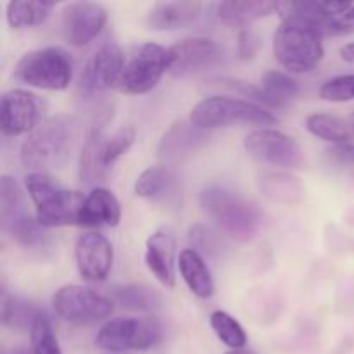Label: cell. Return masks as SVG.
<instances>
[{"label": "cell", "instance_id": "6da1fadb", "mask_svg": "<svg viewBox=\"0 0 354 354\" xmlns=\"http://www.w3.org/2000/svg\"><path fill=\"white\" fill-rule=\"evenodd\" d=\"M199 204L204 214L230 239L251 242L263 225L261 211L241 194L221 185H209L201 192Z\"/></svg>", "mask_w": 354, "mask_h": 354}, {"label": "cell", "instance_id": "7a4b0ae2", "mask_svg": "<svg viewBox=\"0 0 354 354\" xmlns=\"http://www.w3.org/2000/svg\"><path fill=\"white\" fill-rule=\"evenodd\" d=\"M76 133L75 118L68 114L44 121L21 145V162L31 173H47V169L57 168L71 154Z\"/></svg>", "mask_w": 354, "mask_h": 354}, {"label": "cell", "instance_id": "3957f363", "mask_svg": "<svg viewBox=\"0 0 354 354\" xmlns=\"http://www.w3.org/2000/svg\"><path fill=\"white\" fill-rule=\"evenodd\" d=\"M24 187L37 207L35 218L44 228L80 225L85 197L76 190L62 187L48 173H30L24 178Z\"/></svg>", "mask_w": 354, "mask_h": 354}, {"label": "cell", "instance_id": "277c9868", "mask_svg": "<svg viewBox=\"0 0 354 354\" xmlns=\"http://www.w3.org/2000/svg\"><path fill=\"white\" fill-rule=\"evenodd\" d=\"M71 55L59 47H44L26 52L14 66V80L21 85L40 90H66L73 80Z\"/></svg>", "mask_w": 354, "mask_h": 354}, {"label": "cell", "instance_id": "5b68a950", "mask_svg": "<svg viewBox=\"0 0 354 354\" xmlns=\"http://www.w3.org/2000/svg\"><path fill=\"white\" fill-rule=\"evenodd\" d=\"M189 121L201 130L225 128L234 124H273L277 116L268 109L245 99L227 95H211L201 100L190 111Z\"/></svg>", "mask_w": 354, "mask_h": 354}, {"label": "cell", "instance_id": "8992f818", "mask_svg": "<svg viewBox=\"0 0 354 354\" xmlns=\"http://www.w3.org/2000/svg\"><path fill=\"white\" fill-rule=\"evenodd\" d=\"M0 227L10 241L23 248H40L47 241L44 227L28 211L24 190L7 175L0 180Z\"/></svg>", "mask_w": 354, "mask_h": 354}, {"label": "cell", "instance_id": "52a82bcc", "mask_svg": "<svg viewBox=\"0 0 354 354\" xmlns=\"http://www.w3.org/2000/svg\"><path fill=\"white\" fill-rule=\"evenodd\" d=\"M168 73V48L158 44H140L124 52L116 90L128 95H142L158 86Z\"/></svg>", "mask_w": 354, "mask_h": 354}, {"label": "cell", "instance_id": "ba28073f", "mask_svg": "<svg viewBox=\"0 0 354 354\" xmlns=\"http://www.w3.org/2000/svg\"><path fill=\"white\" fill-rule=\"evenodd\" d=\"M135 128L123 127L111 137H104L99 127H93L80 154V178L85 183L102 182L107 169L130 151L133 145Z\"/></svg>", "mask_w": 354, "mask_h": 354}, {"label": "cell", "instance_id": "9c48e42d", "mask_svg": "<svg viewBox=\"0 0 354 354\" xmlns=\"http://www.w3.org/2000/svg\"><path fill=\"white\" fill-rule=\"evenodd\" d=\"M273 54L283 69L303 75L313 71L324 61L325 47L313 31L282 23L273 35Z\"/></svg>", "mask_w": 354, "mask_h": 354}, {"label": "cell", "instance_id": "30bf717a", "mask_svg": "<svg viewBox=\"0 0 354 354\" xmlns=\"http://www.w3.org/2000/svg\"><path fill=\"white\" fill-rule=\"evenodd\" d=\"M52 306L59 318L78 327H90L109 318L114 301L85 286H62L52 297Z\"/></svg>", "mask_w": 354, "mask_h": 354}, {"label": "cell", "instance_id": "8fae6325", "mask_svg": "<svg viewBox=\"0 0 354 354\" xmlns=\"http://www.w3.org/2000/svg\"><path fill=\"white\" fill-rule=\"evenodd\" d=\"M161 327L152 318L107 320L95 335V346L109 353L145 351L161 341Z\"/></svg>", "mask_w": 354, "mask_h": 354}, {"label": "cell", "instance_id": "7c38bea8", "mask_svg": "<svg viewBox=\"0 0 354 354\" xmlns=\"http://www.w3.org/2000/svg\"><path fill=\"white\" fill-rule=\"evenodd\" d=\"M225 50L211 38H185L168 48V73L173 78H190L223 62Z\"/></svg>", "mask_w": 354, "mask_h": 354}, {"label": "cell", "instance_id": "4fadbf2b", "mask_svg": "<svg viewBox=\"0 0 354 354\" xmlns=\"http://www.w3.org/2000/svg\"><path fill=\"white\" fill-rule=\"evenodd\" d=\"M244 149L252 159L265 165L299 169L304 166V156L299 144L290 135L273 128H258L245 135Z\"/></svg>", "mask_w": 354, "mask_h": 354}, {"label": "cell", "instance_id": "5bb4252c", "mask_svg": "<svg viewBox=\"0 0 354 354\" xmlns=\"http://www.w3.org/2000/svg\"><path fill=\"white\" fill-rule=\"evenodd\" d=\"M45 104L30 90H7L0 100V130L3 137L33 133L44 121Z\"/></svg>", "mask_w": 354, "mask_h": 354}, {"label": "cell", "instance_id": "9a60e30c", "mask_svg": "<svg viewBox=\"0 0 354 354\" xmlns=\"http://www.w3.org/2000/svg\"><path fill=\"white\" fill-rule=\"evenodd\" d=\"M107 23V10L95 2L66 3L61 12V33L73 47H85L99 37Z\"/></svg>", "mask_w": 354, "mask_h": 354}, {"label": "cell", "instance_id": "2e32d148", "mask_svg": "<svg viewBox=\"0 0 354 354\" xmlns=\"http://www.w3.org/2000/svg\"><path fill=\"white\" fill-rule=\"evenodd\" d=\"M123 55L124 52L121 50L118 44H114V41L104 44L92 55V59L80 76L78 90L82 97H93L104 90L116 88L121 64H123Z\"/></svg>", "mask_w": 354, "mask_h": 354}, {"label": "cell", "instance_id": "e0dca14e", "mask_svg": "<svg viewBox=\"0 0 354 354\" xmlns=\"http://www.w3.org/2000/svg\"><path fill=\"white\" fill-rule=\"evenodd\" d=\"M75 259L83 280L102 282L113 268V245L102 234L86 232V234L80 235L76 241Z\"/></svg>", "mask_w": 354, "mask_h": 354}, {"label": "cell", "instance_id": "ac0fdd59", "mask_svg": "<svg viewBox=\"0 0 354 354\" xmlns=\"http://www.w3.org/2000/svg\"><path fill=\"white\" fill-rule=\"evenodd\" d=\"M175 235L168 228H159L145 242V266L161 286L175 287Z\"/></svg>", "mask_w": 354, "mask_h": 354}, {"label": "cell", "instance_id": "d6986e66", "mask_svg": "<svg viewBox=\"0 0 354 354\" xmlns=\"http://www.w3.org/2000/svg\"><path fill=\"white\" fill-rule=\"evenodd\" d=\"M206 130H201L190 121L175 123L159 142V158L165 162H180L190 158L207 142Z\"/></svg>", "mask_w": 354, "mask_h": 354}, {"label": "cell", "instance_id": "ffe728a7", "mask_svg": "<svg viewBox=\"0 0 354 354\" xmlns=\"http://www.w3.org/2000/svg\"><path fill=\"white\" fill-rule=\"evenodd\" d=\"M203 3L194 0H175V2H158L145 16L149 28L158 31H173L190 26L199 19Z\"/></svg>", "mask_w": 354, "mask_h": 354}, {"label": "cell", "instance_id": "44dd1931", "mask_svg": "<svg viewBox=\"0 0 354 354\" xmlns=\"http://www.w3.org/2000/svg\"><path fill=\"white\" fill-rule=\"evenodd\" d=\"M121 221V204L111 190L97 187L86 194L80 211L82 227H118Z\"/></svg>", "mask_w": 354, "mask_h": 354}, {"label": "cell", "instance_id": "7402d4cb", "mask_svg": "<svg viewBox=\"0 0 354 354\" xmlns=\"http://www.w3.org/2000/svg\"><path fill=\"white\" fill-rule=\"evenodd\" d=\"M277 3L268 0H228V2L218 3L216 16L220 23L230 28H244L248 30L249 24L277 12Z\"/></svg>", "mask_w": 354, "mask_h": 354}, {"label": "cell", "instance_id": "603a6c76", "mask_svg": "<svg viewBox=\"0 0 354 354\" xmlns=\"http://www.w3.org/2000/svg\"><path fill=\"white\" fill-rule=\"evenodd\" d=\"M178 270L190 292L199 299H209L214 294V280L206 261L196 249H183L178 256Z\"/></svg>", "mask_w": 354, "mask_h": 354}, {"label": "cell", "instance_id": "cb8c5ba5", "mask_svg": "<svg viewBox=\"0 0 354 354\" xmlns=\"http://www.w3.org/2000/svg\"><path fill=\"white\" fill-rule=\"evenodd\" d=\"M258 189L266 199L283 206L301 203L304 197L303 182L296 175L286 171L263 173L258 180Z\"/></svg>", "mask_w": 354, "mask_h": 354}, {"label": "cell", "instance_id": "d4e9b609", "mask_svg": "<svg viewBox=\"0 0 354 354\" xmlns=\"http://www.w3.org/2000/svg\"><path fill=\"white\" fill-rule=\"evenodd\" d=\"M55 3L37 2V0H14L7 3V24L12 30H24L44 24L52 16Z\"/></svg>", "mask_w": 354, "mask_h": 354}, {"label": "cell", "instance_id": "484cf974", "mask_svg": "<svg viewBox=\"0 0 354 354\" xmlns=\"http://www.w3.org/2000/svg\"><path fill=\"white\" fill-rule=\"evenodd\" d=\"M306 130L313 137L332 144H346L354 138V127L349 121L328 113H315L306 118Z\"/></svg>", "mask_w": 354, "mask_h": 354}, {"label": "cell", "instance_id": "4316f807", "mask_svg": "<svg viewBox=\"0 0 354 354\" xmlns=\"http://www.w3.org/2000/svg\"><path fill=\"white\" fill-rule=\"evenodd\" d=\"M38 313L40 310L30 299H24L16 294H2L0 318H2L3 327L12 328V330H26V328H31Z\"/></svg>", "mask_w": 354, "mask_h": 354}, {"label": "cell", "instance_id": "83f0119b", "mask_svg": "<svg viewBox=\"0 0 354 354\" xmlns=\"http://www.w3.org/2000/svg\"><path fill=\"white\" fill-rule=\"evenodd\" d=\"M114 303L133 311H154L161 308L162 297L152 287L144 283H128L113 290Z\"/></svg>", "mask_w": 354, "mask_h": 354}, {"label": "cell", "instance_id": "f1b7e54d", "mask_svg": "<svg viewBox=\"0 0 354 354\" xmlns=\"http://www.w3.org/2000/svg\"><path fill=\"white\" fill-rule=\"evenodd\" d=\"M261 90L268 99L270 109L287 107L299 95V85L296 80L282 71H266L261 76Z\"/></svg>", "mask_w": 354, "mask_h": 354}, {"label": "cell", "instance_id": "f546056e", "mask_svg": "<svg viewBox=\"0 0 354 354\" xmlns=\"http://www.w3.org/2000/svg\"><path fill=\"white\" fill-rule=\"evenodd\" d=\"M175 185V176L165 166H151L138 175L135 182V194L144 199L165 197Z\"/></svg>", "mask_w": 354, "mask_h": 354}, {"label": "cell", "instance_id": "4dcf8cb0", "mask_svg": "<svg viewBox=\"0 0 354 354\" xmlns=\"http://www.w3.org/2000/svg\"><path fill=\"white\" fill-rule=\"evenodd\" d=\"M209 325L211 328H213L214 335H216L227 348L244 349L245 342H248V335H245L244 327H242L230 313L221 310L213 311L209 317Z\"/></svg>", "mask_w": 354, "mask_h": 354}, {"label": "cell", "instance_id": "1f68e13d", "mask_svg": "<svg viewBox=\"0 0 354 354\" xmlns=\"http://www.w3.org/2000/svg\"><path fill=\"white\" fill-rule=\"evenodd\" d=\"M30 342L33 354H62L57 335L47 313L40 311L30 328Z\"/></svg>", "mask_w": 354, "mask_h": 354}, {"label": "cell", "instance_id": "d6a6232c", "mask_svg": "<svg viewBox=\"0 0 354 354\" xmlns=\"http://www.w3.org/2000/svg\"><path fill=\"white\" fill-rule=\"evenodd\" d=\"M211 83H214V86H220V88L230 90V92L237 93V95L245 97V100L256 104V106H261L265 107V109H270L268 99H266L261 86H256L252 85V83H248L244 82V80H237V78H216Z\"/></svg>", "mask_w": 354, "mask_h": 354}, {"label": "cell", "instance_id": "836d02e7", "mask_svg": "<svg viewBox=\"0 0 354 354\" xmlns=\"http://www.w3.org/2000/svg\"><path fill=\"white\" fill-rule=\"evenodd\" d=\"M320 97L327 102L354 100V75H341L327 80L320 88Z\"/></svg>", "mask_w": 354, "mask_h": 354}, {"label": "cell", "instance_id": "e575fe53", "mask_svg": "<svg viewBox=\"0 0 354 354\" xmlns=\"http://www.w3.org/2000/svg\"><path fill=\"white\" fill-rule=\"evenodd\" d=\"M189 239L201 256H216L221 251L220 241L214 235V232L209 227H206V225H196V227L190 228Z\"/></svg>", "mask_w": 354, "mask_h": 354}, {"label": "cell", "instance_id": "d590c367", "mask_svg": "<svg viewBox=\"0 0 354 354\" xmlns=\"http://www.w3.org/2000/svg\"><path fill=\"white\" fill-rule=\"evenodd\" d=\"M261 48V37L252 30H242L237 40V55L242 61L256 57V54Z\"/></svg>", "mask_w": 354, "mask_h": 354}, {"label": "cell", "instance_id": "8d00e7d4", "mask_svg": "<svg viewBox=\"0 0 354 354\" xmlns=\"http://www.w3.org/2000/svg\"><path fill=\"white\" fill-rule=\"evenodd\" d=\"M328 158L339 165H354V144L346 142V144H335L328 149Z\"/></svg>", "mask_w": 354, "mask_h": 354}, {"label": "cell", "instance_id": "74e56055", "mask_svg": "<svg viewBox=\"0 0 354 354\" xmlns=\"http://www.w3.org/2000/svg\"><path fill=\"white\" fill-rule=\"evenodd\" d=\"M337 21H339V28H341V35L354 33V6L348 10V12L339 16Z\"/></svg>", "mask_w": 354, "mask_h": 354}, {"label": "cell", "instance_id": "f35d334b", "mask_svg": "<svg viewBox=\"0 0 354 354\" xmlns=\"http://www.w3.org/2000/svg\"><path fill=\"white\" fill-rule=\"evenodd\" d=\"M341 57L342 61L349 62V64H354V41L344 45V47L341 48Z\"/></svg>", "mask_w": 354, "mask_h": 354}, {"label": "cell", "instance_id": "ab89813d", "mask_svg": "<svg viewBox=\"0 0 354 354\" xmlns=\"http://www.w3.org/2000/svg\"><path fill=\"white\" fill-rule=\"evenodd\" d=\"M225 354H256V353L248 351V349H230V351L225 353Z\"/></svg>", "mask_w": 354, "mask_h": 354}, {"label": "cell", "instance_id": "60d3db41", "mask_svg": "<svg viewBox=\"0 0 354 354\" xmlns=\"http://www.w3.org/2000/svg\"><path fill=\"white\" fill-rule=\"evenodd\" d=\"M349 123H351L353 127H354V113L351 114V116H349Z\"/></svg>", "mask_w": 354, "mask_h": 354}]
</instances>
